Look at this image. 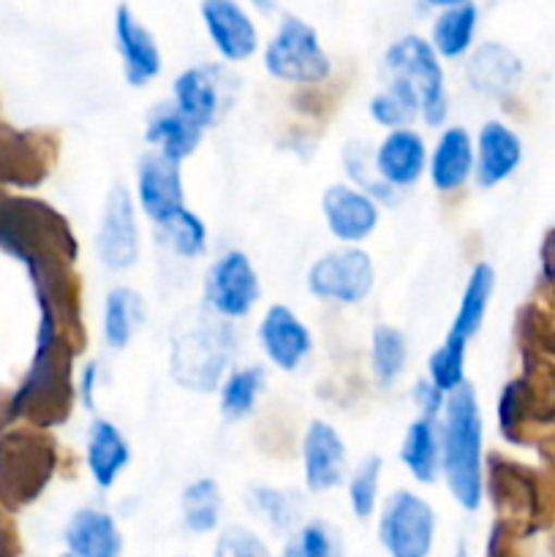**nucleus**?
<instances>
[{"label":"nucleus","instance_id":"58836bf2","mask_svg":"<svg viewBox=\"0 0 555 557\" xmlns=\"http://www.w3.org/2000/svg\"><path fill=\"white\" fill-rule=\"evenodd\" d=\"M250 506H254L256 515H261L272 528H281V531L292 528L294 517H297L294 500L288 498L283 490H272V487L250 490Z\"/></svg>","mask_w":555,"mask_h":557},{"label":"nucleus","instance_id":"412c9836","mask_svg":"<svg viewBox=\"0 0 555 557\" xmlns=\"http://www.w3.org/2000/svg\"><path fill=\"white\" fill-rule=\"evenodd\" d=\"M201 134H205V128L190 123L177 107H156L145 128L147 145L156 147L158 156L174 163H183L199 147Z\"/></svg>","mask_w":555,"mask_h":557},{"label":"nucleus","instance_id":"a211bd4d","mask_svg":"<svg viewBox=\"0 0 555 557\" xmlns=\"http://www.w3.org/2000/svg\"><path fill=\"white\" fill-rule=\"evenodd\" d=\"M522 161V145L520 136L509 128V125L490 120L484 128L479 131L477 141V183L482 188H493V185L504 183Z\"/></svg>","mask_w":555,"mask_h":557},{"label":"nucleus","instance_id":"a18cd8bd","mask_svg":"<svg viewBox=\"0 0 555 557\" xmlns=\"http://www.w3.org/2000/svg\"><path fill=\"white\" fill-rule=\"evenodd\" d=\"M457 557H468V553H466V547H462V544H460V549H457Z\"/></svg>","mask_w":555,"mask_h":557},{"label":"nucleus","instance_id":"c03bdc74","mask_svg":"<svg viewBox=\"0 0 555 557\" xmlns=\"http://www.w3.org/2000/svg\"><path fill=\"white\" fill-rule=\"evenodd\" d=\"M536 451H539V457H542L544 466H547L550 476L555 479V433L544 435V438L536 444Z\"/></svg>","mask_w":555,"mask_h":557},{"label":"nucleus","instance_id":"37998d69","mask_svg":"<svg viewBox=\"0 0 555 557\" xmlns=\"http://www.w3.org/2000/svg\"><path fill=\"white\" fill-rule=\"evenodd\" d=\"M96 379H98V364H87L85 370H82V403H85V408H96V403H92V395H96Z\"/></svg>","mask_w":555,"mask_h":557},{"label":"nucleus","instance_id":"6ab92c4d","mask_svg":"<svg viewBox=\"0 0 555 557\" xmlns=\"http://www.w3.org/2000/svg\"><path fill=\"white\" fill-rule=\"evenodd\" d=\"M65 544L74 557H120L123 536L112 515L98 509H82L65 528Z\"/></svg>","mask_w":555,"mask_h":557},{"label":"nucleus","instance_id":"f03ea898","mask_svg":"<svg viewBox=\"0 0 555 557\" xmlns=\"http://www.w3.org/2000/svg\"><path fill=\"white\" fill-rule=\"evenodd\" d=\"M488 490L498 522L509 525L517 536L555 528V479L550 473L504 455H490Z\"/></svg>","mask_w":555,"mask_h":557},{"label":"nucleus","instance_id":"49530a36","mask_svg":"<svg viewBox=\"0 0 555 557\" xmlns=\"http://www.w3.org/2000/svg\"><path fill=\"white\" fill-rule=\"evenodd\" d=\"M550 553H553V555H555V536H553V539H550Z\"/></svg>","mask_w":555,"mask_h":557},{"label":"nucleus","instance_id":"ddd939ff","mask_svg":"<svg viewBox=\"0 0 555 557\" xmlns=\"http://www.w3.org/2000/svg\"><path fill=\"white\" fill-rule=\"evenodd\" d=\"M326 226L343 243H362L379 226V207L351 185H330L321 199Z\"/></svg>","mask_w":555,"mask_h":557},{"label":"nucleus","instance_id":"ea45409f","mask_svg":"<svg viewBox=\"0 0 555 557\" xmlns=\"http://www.w3.org/2000/svg\"><path fill=\"white\" fill-rule=\"evenodd\" d=\"M212 557H270V553L256 533L245 531V528H229L218 539Z\"/></svg>","mask_w":555,"mask_h":557},{"label":"nucleus","instance_id":"9b49d317","mask_svg":"<svg viewBox=\"0 0 555 557\" xmlns=\"http://www.w3.org/2000/svg\"><path fill=\"white\" fill-rule=\"evenodd\" d=\"M136 194H139V207L156 226L172 221L177 212L185 210L180 163L169 161L158 152H147L139 161Z\"/></svg>","mask_w":555,"mask_h":557},{"label":"nucleus","instance_id":"c9c22d12","mask_svg":"<svg viewBox=\"0 0 555 557\" xmlns=\"http://www.w3.org/2000/svg\"><path fill=\"white\" fill-rule=\"evenodd\" d=\"M343 163H346V172L351 174L354 183L362 185L365 196H370V199L375 196L379 201H390V205H395L397 190L390 188V185L379 177V172H375L373 161H368V150H365L362 145L351 141V145L346 147V152H343Z\"/></svg>","mask_w":555,"mask_h":557},{"label":"nucleus","instance_id":"f257e3e1","mask_svg":"<svg viewBox=\"0 0 555 557\" xmlns=\"http://www.w3.org/2000/svg\"><path fill=\"white\" fill-rule=\"evenodd\" d=\"M441 471L446 487L462 509L473 511L482 504V417L473 386L462 384L444 403V430H441Z\"/></svg>","mask_w":555,"mask_h":557},{"label":"nucleus","instance_id":"2eb2a0df","mask_svg":"<svg viewBox=\"0 0 555 557\" xmlns=\"http://www.w3.org/2000/svg\"><path fill=\"white\" fill-rule=\"evenodd\" d=\"M305 484L310 493H330L343 482L346 468V446L332 424L313 422L303 441Z\"/></svg>","mask_w":555,"mask_h":557},{"label":"nucleus","instance_id":"1a4fd4ad","mask_svg":"<svg viewBox=\"0 0 555 557\" xmlns=\"http://www.w3.org/2000/svg\"><path fill=\"white\" fill-rule=\"evenodd\" d=\"M259 294V275L243 250H229L207 270L205 299L223 319L248 315Z\"/></svg>","mask_w":555,"mask_h":557},{"label":"nucleus","instance_id":"423d86ee","mask_svg":"<svg viewBox=\"0 0 555 557\" xmlns=\"http://www.w3.org/2000/svg\"><path fill=\"white\" fill-rule=\"evenodd\" d=\"M264 69L275 79L294 82V85H319L330 76L332 65L313 27L297 16H286L272 41L267 44Z\"/></svg>","mask_w":555,"mask_h":557},{"label":"nucleus","instance_id":"dca6fc26","mask_svg":"<svg viewBox=\"0 0 555 557\" xmlns=\"http://www.w3.org/2000/svg\"><path fill=\"white\" fill-rule=\"evenodd\" d=\"M259 341L264 346V354L270 357V362L275 368L292 373L294 368H299L305 357H308L310 346V332L286 305H272L264 313L259 326Z\"/></svg>","mask_w":555,"mask_h":557},{"label":"nucleus","instance_id":"393cba45","mask_svg":"<svg viewBox=\"0 0 555 557\" xmlns=\"http://www.w3.org/2000/svg\"><path fill=\"white\" fill-rule=\"evenodd\" d=\"M520 60L501 44H484L468 63V79L484 96H504L520 79Z\"/></svg>","mask_w":555,"mask_h":557},{"label":"nucleus","instance_id":"b1692460","mask_svg":"<svg viewBox=\"0 0 555 557\" xmlns=\"http://www.w3.org/2000/svg\"><path fill=\"white\" fill-rule=\"evenodd\" d=\"M131 460V449L120 430L107 419H96L90 424V438H87V466L92 479L101 490H109L114 479L120 476Z\"/></svg>","mask_w":555,"mask_h":557},{"label":"nucleus","instance_id":"0eeeda50","mask_svg":"<svg viewBox=\"0 0 555 557\" xmlns=\"http://www.w3.org/2000/svg\"><path fill=\"white\" fill-rule=\"evenodd\" d=\"M435 539V511L419 495L397 490L384 504L379 542L390 557H428Z\"/></svg>","mask_w":555,"mask_h":557},{"label":"nucleus","instance_id":"5701e85b","mask_svg":"<svg viewBox=\"0 0 555 557\" xmlns=\"http://www.w3.org/2000/svg\"><path fill=\"white\" fill-rule=\"evenodd\" d=\"M473 172V145L466 128H449L441 134L435 145L433 158H430V180L435 190L452 194L462 188Z\"/></svg>","mask_w":555,"mask_h":557},{"label":"nucleus","instance_id":"bb28decb","mask_svg":"<svg viewBox=\"0 0 555 557\" xmlns=\"http://www.w3.org/2000/svg\"><path fill=\"white\" fill-rule=\"evenodd\" d=\"M400 460L417 482H435L441 468V438L439 430H435V419L422 417L408 424L406 438H403L400 446Z\"/></svg>","mask_w":555,"mask_h":557},{"label":"nucleus","instance_id":"a19ab883","mask_svg":"<svg viewBox=\"0 0 555 557\" xmlns=\"http://www.w3.org/2000/svg\"><path fill=\"white\" fill-rule=\"evenodd\" d=\"M414 397H417V403H419V408H422L424 419H435V413H439L441 408H444V403H446L444 392L435 389L430 381H419V384L414 386Z\"/></svg>","mask_w":555,"mask_h":557},{"label":"nucleus","instance_id":"c85d7f7f","mask_svg":"<svg viewBox=\"0 0 555 557\" xmlns=\"http://www.w3.org/2000/svg\"><path fill=\"white\" fill-rule=\"evenodd\" d=\"M145 321V302L134 288L118 286L109 292L103 308V337L112 348H125Z\"/></svg>","mask_w":555,"mask_h":557},{"label":"nucleus","instance_id":"de8ad7c7","mask_svg":"<svg viewBox=\"0 0 555 557\" xmlns=\"http://www.w3.org/2000/svg\"><path fill=\"white\" fill-rule=\"evenodd\" d=\"M63 557H74V555H63Z\"/></svg>","mask_w":555,"mask_h":557},{"label":"nucleus","instance_id":"c756f323","mask_svg":"<svg viewBox=\"0 0 555 557\" xmlns=\"http://www.w3.org/2000/svg\"><path fill=\"white\" fill-rule=\"evenodd\" d=\"M370 117L392 131H406L419 117V98L403 82L390 79V85L370 98Z\"/></svg>","mask_w":555,"mask_h":557},{"label":"nucleus","instance_id":"aec40b11","mask_svg":"<svg viewBox=\"0 0 555 557\" xmlns=\"http://www.w3.org/2000/svg\"><path fill=\"white\" fill-rule=\"evenodd\" d=\"M174 107L196 123L199 128H207L221 114V82H218V71L207 69V65H196V69L183 71L174 79Z\"/></svg>","mask_w":555,"mask_h":557},{"label":"nucleus","instance_id":"4468645a","mask_svg":"<svg viewBox=\"0 0 555 557\" xmlns=\"http://www.w3.org/2000/svg\"><path fill=\"white\" fill-rule=\"evenodd\" d=\"M114 36H118V49L128 85L141 87L161 74V52H158L156 38L136 20L128 5H118V11H114Z\"/></svg>","mask_w":555,"mask_h":557},{"label":"nucleus","instance_id":"20e7f679","mask_svg":"<svg viewBox=\"0 0 555 557\" xmlns=\"http://www.w3.org/2000/svg\"><path fill=\"white\" fill-rule=\"evenodd\" d=\"M232 332L223 321L190 315L172 335V375L180 386L212 392L232 357Z\"/></svg>","mask_w":555,"mask_h":557},{"label":"nucleus","instance_id":"a878e982","mask_svg":"<svg viewBox=\"0 0 555 557\" xmlns=\"http://www.w3.org/2000/svg\"><path fill=\"white\" fill-rule=\"evenodd\" d=\"M493 288H495V272L490 264H477L468 275L466 283V292L460 297V308H457L455 321L449 326V335L452 341L457 343H468V337L477 335L479 326H482L484 313H488V302L493 297Z\"/></svg>","mask_w":555,"mask_h":557},{"label":"nucleus","instance_id":"7c9ffc66","mask_svg":"<svg viewBox=\"0 0 555 557\" xmlns=\"http://www.w3.org/2000/svg\"><path fill=\"white\" fill-rule=\"evenodd\" d=\"M183 520L190 533H210L221 520V487L212 479H199L183 490Z\"/></svg>","mask_w":555,"mask_h":557},{"label":"nucleus","instance_id":"cd10ccee","mask_svg":"<svg viewBox=\"0 0 555 557\" xmlns=\"http://www.w3.org/2000/svg\"><path fill=\"white\" fill-rule=\"evenodd\" d=\"M477 5L473 3H452L444 5L433 25V52L439 58H460L471 49L473 33H477Z\"/></svg>","mask_w":555,"mask_h":557},{"label":"nucleus","instance_id":"f8f14e48","mask_svg":"<svg viewBox=\"0 0 555 557\" xmlns=\"http://www.w3.org/2000/svg\"><path fill=\"white\" fill-rule=\"evenodd\" d=\"M201 20H205L207 36L212 38L221 58H226L229 63L248 60L256 52L259 30L245 14L243 5L232 3V0H207L201 3Z\"/></svg>","mask_w":555,"mask_h":557},{"label":"nucleus","instance_id":"4be33fe9","mask_svg":"<svg viewBox=\"0 0 555 557\" xmlns=\"http://www.w3.org/2000/svg\"><path fill=\"white\" fill-rule=\"evenodd\" d=\"M517 341L522 354L553 359L555 362V292L539 286L536 297L526 302L517 313Z\"/></svg>","mask_w":555,"mask_h":557},{"label":"nucleus","instance_id":"f3484780","mask_svg":"<svg viewBox=\"0 0 555 557\" xmlns=\"http://www.w3.org/2000/svg\"><path fill=\"white\" fill-rule=\"evenodd\" d=\"M424 163H428V150H424L422 136L414 134V131L408 128L392 131V134L381 141L379 150L373 152L375 172H379V177L395 190L408 188V185L417 183L424 172Z\"/></svg>","mask_w":555,"mask_h":557},{"label":"nucleus","instance_id":"6e6552de","mask_svg":"<svg viewBox=\"0 0 555 557\" xmlns=\"http://www.w3.org/2000/svg\"><path fill=\"white\" fill-rule=\"evenodd\" d=\"M373 261L359 248H341L321 256L308 270V292L337 305H357L373 292Z\"/></svg>","mask_w":555,"mask_h":557},{"label":"nucleus","instance_id":"f704fd0d","mask_svg":"<svg viewBox=\"0 0 555 557\" xmlns=\"http://www.w3.org/2000/svg\"><path fill=\"white\" fill-rule=\"evenodd\" d=\"M161 228L163 243L174 250L177 256H185V259H194V256H201L207 248V228L205 223L199 221V215L190 210L177 212L169 223H163Z\"/></svg>","mask_w":555,"mask_h":557},{"label":"nucleus","instance_id":"4c0bfd02","mask_svg":"<svg viewBox=\"0 0 555 557\" xmlns=\"http://www.w3.org/2000/svg\"><path fill=\"white\" fill-rule=\"evenodd\" d=\"M281 557H341L335 531L324 522H308L297 536L283 547Z\"/></svg>","mask_w":555,"mask_h":557},{"label":"nucleus","instance_id":"7ed1b4c3","mask_svg":"<svg viewBox=\"0 0 555 557\" xmlns=\"http://www.w3.org/2000/svg\"><path fill=\"white\" fill-rule=\"evenodd\" d=\"M522 357V373L501 395L498 424L511 444L536 446L555 433V362L533 354Z\"/></svg>","mask_w":555,"mask_h":557},{"label":"nucleus","instance_id":"39448f33","mask_svg":"<svg viewBox=\"0 0 555 557\" xmlns=\"http://www.w3.org/2000/svg\"><path fill=\"white\" fill-rule=\"evenodd\" d=\"M384 71L390 79L411 87L419 98V117L428 125H441L449 112V98L444 87V69L439 54L424 38L403 36L386 49Z\"/></svg>","mask_w":555,"mask_h":557},{"label":"nucleus","instance_id":"2f4dec72","mask_svg":"<svg viewBox=\"0 0 555 557\" xmlns=\"http://www.w3.org/2000/svg\"><path fill=\"white\" fill-rule=\"evenodd\" d=\"M370 359H373V375L381 386H392L406 370L408 359V343L406 335L395 326L379 324L373 330V351H370Z\"/></svg>","mask_w":555,"mask_h":557},{"label":"nucleus","instance_id":"72a5a7b5","mask_svg":"<svg viewBox=\"0 0 555 557\" xmlns=\"http://www.w3.org/2000/svg\"><path fill=\"white\" fill-rule=\"evenodd\" d=\"M462 368H466V343H457L452 337H446L441 343V348H435L428 359L430 384L439 392H444V395H452V392L466 384Z\"/></svg>","mask_w":555,"mask_h":557},{"label":"nucleus","instance_id":"e433bc0d","mask_svg":"<svg viewBox=\"0 0 555 557\" xmlns=\"http://www.w3.org/2000/svg\"><path fill=\"white\" fill-rule=\"evenodd\" d=\"M379 479H381V457H368L359 462L354 471L351 482H348V500H351V511L359 520H368L379 504Z\"/></svg>","mask_w":555,"mask_h":557},{"label":"nucleus","instance_id":"79ce46f5","mask_svg":"<svg viewBox=\"0 0 555 557\" xmlns=\"http://www.w3.org/2000/svg\"><path fill=\"white\" fill-rule=\"evenodd\" d=\"M542 283L555 292V228L544 234L542 243Z\"/></svg>","mask_w":555,"mask_h":557},{"label":"nucleus","instance_id":"473e14b6","mask_svg":"<svg viewBox=\"0 0 555 557\" xmlns=\"http://www.w3.org/2000/svg\"><path fill=\"white\" fill-rule=\"evenodd\" d=\"M261 386H264V370L261 368L234 370L221 389V411L229 419L248 417L254 411Z\"/></svg>","mask_w":555,"mask_h":557},{"label":"nucleus","instance_id":"9d476101","mask_svg":"<svg viewBox=\"0 0 555 557\" xmlns=\"http://www.w3.org/2000/svg\"><path fill=\"white\" fill-rule=\"evenodd\" d=\"M96 248L101 264L114 272L128 270L139 259V226H136L134 199L125 185H114L109 194L101 226H98Z\"/></svg>","mask_w":555,"mask_h":557}]
</instances>
